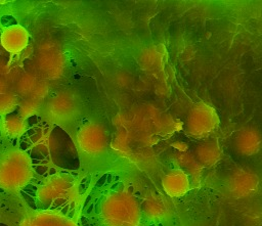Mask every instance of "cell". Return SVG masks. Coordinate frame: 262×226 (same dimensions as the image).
Masks as SVG:
<instances>
[{
    "label": "cell",
    "mask_w": 262,
    "mask_h": 226,
    "mask_svg": "<svg viewBox=\"0 0 262 226\" xmlns=\"http://www.w3.org/2000/svg\"><path fill=\"white\" fill-rule=\"evenodd\" d=\"M0 44L7 52L18 54L29 44L28 31L20 25L9 26L1 32Z\"/></svg>",
    "instance_id": "obj_11"
},
{
    "label": "cell",
    "mask_w": 262,
    "mask_h": 226,
    "mask_svg": "<svg viewBox=\"0 0 262 226\" xmlns=\"http://www.w3.org/2000/svg\"><path fill=\"white\" fill-rule=\"evenodd\" d=\"M262 146V136L260 132L253 127L241 129L234 136V150L245 156H251L259 152Z\"/></svg>",
    "instance_id": "obj_9"
},
{
    "label": "cell",
    "mask_w": 262,
    "mask_h": 226,
    "mask_svg": "<svg viewBox=\"0 0 262 226\" xmlns=\"http://www.w3.org/2000/svg\"><path fill=\"white\" fill-rule=\"evenodd\" d=\"M110 138L105 127L95 121L84 123L76 134V146L82 156L93 159L107 152Z\"/></svg>",
    "instance_id": "obj_5"
},
{
    "label": "cell",
    "mask_w": 262,
    "mask_h": 226,
    "mask_svg": "<svg viewBox=\"0 0 262 226\" xmlns=\"http://www.w3.org/2000/svg\"><path fill=\"white\" fill-rule=\"evenodd\" d=\"M0 128L6 136L10 138H16L26 132L27 124L25 119H23L20 116H13L3 119L0 123Z\"/></svg>",
    "instance_id": "obj_15"
},
{
    "label": "cell",
    "mask_w": 262,
    "mask_h": 226,
    "mask_svg": "<svg viewBox=\"0 0 262 226\" xmlns=\"http://www.w3.org/2000/svg\"><path fill=\"white\" fill-rule=\"evenodd\" d=\"M172 145L174 148H176V150H178V152H185L187 150V145L185 142L176 141Z\"/></svg>",
    "instance_id": "obj_16"
},
{
    "label": "cell",
    "mask_w": 262,
    "mask_h": 226,
    "mask_svg": "<svg viewBox=\"0 0 262 226\" xmlns=\"http://www.w3.org/2000/svg\"><path fill=\"white\" fill-rule=\"evenodd\" d=\"M218 126L219 117L215 108L206 102L200 101L188 110L184 129L188 137L195 140H205L215 132Z\"/></svg>",
    "instance_id": "obj_6"
},
{
    "label": "cell",
    "mask_w": 262,
    "mask_h": 226,
    "mask_svg": "<svg viewBox=\"0 0 262 226\" xmlns=\"http://www.w3.org/2000/svg\"><path fill=\"white\" fill-rule=\"evenodd\" d=\"M175 164L179 169L183 170L186 174H188V176H200L203 170L202 165L198 162L193 153L191 154L188 151L178 152L177 154H175Z\"/></svg>",
    "instance_id": "obj_14"
},
{
    "label": "cell",
    "mask_w": 262,
    "mask_h": 226,
    "mask_svg": "<svg viewBox=\"0 0 262 226\" xmlns=\"http://www.w3.org/2000/svg\"><path fill=\"white\" fill-rule=\"evenodd\" d=\"M193 155L203 168H210L220 161L222 151L217 140L205 139L195 146Z\"/></svg>",
    "instance_id": "obj_13"
},
{
    "label": "cell",
    "mask_w": 262,
    "mask_h": 226,
    "mask_svg": "<svg viewBox=\"0 0 262 226\" xmlns=\"http://www.w3.org/2000/svg\"><path fill=\"white\" fill-rule=\"evenodd\" d=\"M31 156L24 149L10 145L0 149V189L7 195H19L35 178Z\"/></svg>",
    "instance_id": "obj_3"
},
{
    "label": "cell",
    "mask_w": 262,
    "mask_h": 226,
    "mask_svg": "<svg viewBox=\"0 0 262 226\" xmlns=\"http://www.w3.org/2000/svg\"><path fill=\"white\" fill-rule=\"evenodd\" d=\"M140 208L141 214L152 221H162L167 219L172 211L168 199L160 194H151L146 197Z\"/></svg>",
    "instance_id": "obj_12"
},
{
    "label": "cell",
    "mask_w": 262,
    "mask_h": 226,
    "mask_svg": "<svg viewBox=\"0 0 262 226\" xmlns=\"http://www.w3.org/2000/svg\"><path fill=\"white\" fill-rule=\"evenodd\" d=\"M8 212L0 214V220L9 226H78L77 217L59 211L32 209L21 195H7Z\"/></svg>",
    "instance_id": "obj_2"
},
{
    "label": "cell",
    "mask_w": 262,
    "mask_h": 226,
    "mask_svg": "<svg viewBox=\"0 0 262 226\" xmlns=\"http://www.w3.org/2000/svg\"><path fill=\"white\" fill-rule=\"evenodd\" d=\"M162 187L169 197L183 196L190 189L189 176L183 170L174 168L163 176Z\"/></svg>",
    "instance_id": "obj_10"
},
{
    "label": "cell",
    "mask_w": 262,
    "mask_h": 226,
    "mask_svg": "<svg viewBox=\"0 0 262 226\" xmlns=\"http://www.w3.org/2000/svg\"><path fill=\"white\" fill-rule=\"evenodd\" d=\"M226 187L234 197H249L258 191L259 178L252 170L239 167L228 174Z\"/></svg>",
    "instance_id": "obj_7"
},
{
    "label": "cell",
    "mask_w": 262,
    "mask_h": 226,
    "mask_svg": "<svg viewBox=\"0 0 262 226\" xmlns=\"http://www.w3.org/2000/svg\"><path fill=\"white\" fill-rule=\"evenodd\" d=\"M37 209L59 211L72 217H78L82 202L80 177L69 173L56 172L43 178L36 190Z\"/></svg>",
    "instance_id": "obj_1"
},
{
    "label": "cell",
    "mask_w": 262,
    "mask_h": 226,
    "mask_svg": "<svg viewBox=\"0 0 262 226\" xmlns=\"http://www.w3.org/2000/svg\"><path fill=\"white\" fill-rule=\"evenodd\" d=\"M141 208L136 197L126 189L106 193L98 210V220L102 226H139Z\"/></svg>",
    "instance_id": "obj_4"
},
{
    "label": "cell",
    "mask_w": 262,
    "mask_h": 226,
    "mask_svg": "<svg viewBox=\"0 0 262 226\" xmlns=\"http://www.w3.org/2000/svg\"><path fill=\"white\" fill-rule=\"evenodd\" d=\"M47 117L57 123L70 122L78 114V102L74 94L61 93L50 100L46 104Z\"/></svg>",
    "instance_id": "obj_8"
}]
</instances>
